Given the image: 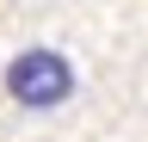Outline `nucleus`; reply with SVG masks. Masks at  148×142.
Instances as JSON below:
<instances>
[{
	"label": "nucleus",
	"mask_w": 148,
	"mask_h": 142,
	"mask_svg": "<svg viewBox=\"0 0 148 142\" xmlns=\"http://www.w3.org/2000/svg\"><path fill=\"white\" fill-rule=\"evenodd\" d=\"M6 93L18 105H31V111H49V105H62L74 93V68L56 49H18L6 62Z\"/></svg>",
	"instance_id": "1"
}]
</instances>
